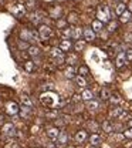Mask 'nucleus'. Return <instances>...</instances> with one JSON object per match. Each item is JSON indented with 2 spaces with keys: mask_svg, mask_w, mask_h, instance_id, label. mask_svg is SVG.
I'll list each match as a JSON object with an SVG mask.
<instances>
[{
  "mask_svg": "<svg viewBox=\"0 0 132 148\" xmlns=\"http://www.w3.org/2000/svg\"><path fill=\"white\" fill-rule=\"evenodd\" d=\"M40 103L48 110H56V107H58V104H60V95L54 91L41 92L40 94Z\"/></svg>",
  "mask_w": 132,
  "mask_h": 148,
  "instance_id": "nucleus-1",
  "label": "nucleus"
},
{
  "mask_svg": "<svg viewBox=\"0 0 132 148\" xmlns=\"http://www.w3.org/2000/svg\"><path fill=\"white\" fill-rule=\"evenodd\" d=\"M97 18H98L99 21H102L104 24H105V23L108 24V23L112 20V14H111V12H110V7L105 6V4L99 6L98 10H97Z\"/></svg>",
  "mask_w": 132,
  "mask_h": 148,
  "instance_id": "nucleus-2",
  "label": "nucleus"
},
{
  "mask_svg": "<svg viewBox=\"0 0 132 148\" xmlns=\"http://www.w3.org/2000/svg\"><path fill=\"white\" fill-rule=\"evenodd\" d=\"M37 36H38V33H34L33 30H30L27 27H23L20 30V40H24V41H27L30 44H33V43L37 41Z\"/></svg>",
  "mask_w": 132,
  "mask_h": 148,
  "instance_id": "nucleus-3",
  "label": "nucleus"
},
{
  "mask_svg": "<svg viewBox=\"0 0 132 148\" xmlns=\"http://www.w3.org/2000/svg\"><path fill=\"white\" fill-rule=\"evenodd\" d=\"M37 33H38V37L43 38V40H48V38H51V37L54 36V30H53L50 26L44 24V23L38 26Z\"/></svg>",
  "mask_w": 132,
  "mask_h": 148,
  "instance_id": "nucleus-4",
  "label": "nucleus"
},
{
  "mask_svg": "<svg viewBox=\"0 0 132 148\" xmlns=\"http://www.w3.org/2000/svg\"><path fill=\"white\" fill-rule=\"evenodd\" d=\"M4 111H6L7 115H12L13 117V115H17L20 112V107L16 101H7L6 106H4Z\"/></svg>",
  "mask_w": 132,
  "mask_h": 148,
  "instance_id": "nucleus-5",
  "label": "nucleus"
},
{
  "mask_svg": "<svg viewBox=\"0 0 132 148\" xmlns=\"http://www.w3.org/2000/svg\"><path fill=\"white\" fill-rule=\"evenodd\" d=\"M26 10H27V7H26L24 1H17V3L13 6L12 13H13L16 17H21V16H24V14H26Z\"/></svg>",
  "mask_w": 132,
  "mask_h": 148,
  "instance_id": "nucleus-6",
  "label": "nucleus"
},
{
  "mask_svg": "<svg viewBox=\"0 0 132 148\" xmlns=\"http://www.w3.org/2000/svg\"><path fill=\"white\" fill-rule=\"evenodd\" d=\"M1 134L6 135V137H13L16 134V128H14V124L13 123H4L1 125Z\"/></svg>",
  "mask_w": 132,
  "mask_h": 148,
  "instance_id": "nucleus-7",
  "label": "nucleus"
},
{
  "mask_svg": "<svg viewBox=\"0 0 132 148\" xmlns=\"http://www.w3.org/2000/svg\"><path fill=\"white\" fill-rule=\"evenodd\" d=\"M127 63H128V58H127L125 51H121V53L116 54V58H115V67L116 69H122Z\"/></svg>",
  "mask_w": 132,
  "mask_h": 148,
  "instance_id": "nucleus-8",
  "label": "nucleus"
},
{
  "mask_svg": "<svg viewBox=\"0 0 132 148\" xmlns=\"http://www.w3.org/2000/svg\"><path fill=\"white\" fill-rule=\"evenodd\" d=\"M67 144H68V134L65 131H61L60 135H58V138L56 140V145L58 148H63V147H65Z\"/></svg>",
  "mask_w": 132,
  "mask_h": 148,
  "instance_id": "nucleus-9",
  "label": "nucleus"
},
{
  "mask_svg": "<svg viewBox=\"0 0 132 148\" xmlns=\"http://www.w3.org/2000/svg\"><path fill=\"white\" fill-rule=\"evenodd\" d=\"M87 140H88V134H87L85 130H78L76 132V135H74V141H76L77 144H82Z\"/></svg>",
  "mask_w": 132,
  "mask_h": 148,
  "instance_id": "nucleus-10",
  "label": "nucleus"
},
{
  "mask_svg": "<svg viewBox=\"0 0 132 148\" xmlns=\"http://www.w3.org/2000/svg\"><path fill=\"white\" fill-rule=\"evenodd\" d=\"M95 38H97V33L91 27H84V40L87 43H93Z\"/></svg>",
  "mask_w": 132,
  "mask_h": 148,
  "instance_id": "nucleus-11",
  "label": "nucleus"
},
{
  "mask_svg": "<svg viewBox=\"0 0 132 148\" xmlns=\"http://www.w3.org/2000/svg\"><path fill=\"white\" fill-rule=\"evenodd\" d=\"M78 69H76L74 66H68L65 70H64V77L68 78V80H74L77 75H78Z\"/></svg>",
  "mask_w": 132,
  "mask_h": 148,
  "instance_id": "nucleus-12",
  "label": "nucleus"
},
{
  "mask_svg": "<svg viewBox=\"0 0 132 148\" xmlns=\"http://www.w3.org/2000/svg\"><path fill=\"white\" fill-rule=\"evenodd\" d=\"M58 47L63 50V51H70L71 49H74V44L71 41V38H63L58 44Z\"/></svg>",
  "mask_w": 132,
  "mask_h": 148,
  "instance_id": "nucleus-13",
  "label": "nucleus"
},
{
  "mask_svg": "<svg viewBox=\"0 0 132 148\" xmlns=\"http://www.w3.org/2000/svg\"><path fill=\"white\" fill-rule=\"evenodd\" d=\"M88 141H90L91 147H98V145H101V143H102V137H101L98 132H93V134L88 137Z\"/></svg>",
  "mask_w": 132,
  "mask_h": 148,
  "instance_id": "nucleus-14",
  "label": "nucleus"
},
{
  "mask_svg": "<svg viewBox=\"0 0 132 148\" xmlns=\"http://www.w3.org/2000/svg\"><path fill=\"white\" fill-rule=\"evenodd\" d=\"M47 137L51 140V141H56L57 138H58V135H60V128L58 127H50V128H47Z\"/></svg>",
  "mask_w": 132,
  "mask_h": 148,
  "instance_id": "nucleus-15",
  "label": "nucleus"
},
{
  "mask_svg": "<svg viewBox=\"0 0 132 148\" xmlns=\"http://www.w3.org/2000/svg\"><path fill=\"white\" fill-rule=\"evenodd\" d=\"M27 53L30 57H33V58H37L41 56V50H40V47L36 46V44H31L30 47H29V50H27Z\"/></svg>",
  "mask_w": 132,
  "mask_h": 148,
  "instance_id": "nucleus-16",
  "label": "nucleus"
},
{
  "mask_svg": "<svg viewBox=\"0 0 132 148\" xmlns=\"http://www.w3.org/2000/svg\"><path fill=\"white\" fill-rule=\"evenodd\" d=\"M23 69H24L26 73H34L36 71V64H34L33 60H26L23 63Z\"/></svg>",
  "mask_w": 132,
  "mask_h": 148,
  "instance_id": "nucleus-17",
  "label": "nucleus"
},
{
  "mask_svg": "<svg viewBox=\"0 0 132 148\" xmlns=\"http://www.w3.org/2000/svg\"><path fill=\"white\" fill-rule=\"evenodd\" d=\"M41 16H44V13H41V12H34L33 14H31V17H30V20H31V23H34V24H37V26H40V24H43V18Z\"/></svg>",
  "mask_w": 132,
  "mask_h": 148,
  "instance_id": "nucleus-18",
  "label": "nucleus"
},
{
  "mask_svg": "<svg viewBox=\"0 0 132 148\" xmlns=\"http://www.w3.org/2000/svg\"><path fill=\"white\" fill-rule=\"evenodd\" d=\"M20 101H21V106H24V107H30V108L33 107V101H31L30 95L26 94V92H23L20 95Z\"/></svg>",
  "mask_w": 132,
  "mask_h": 148,
  "instance_id": "nucleus-19",
  "label": "nucleus"
},
{
  "mask_svg": "<svg viewBox=\"0 0 132 148\" xmlns=\"http://www.w3.org/2000/svg\"><path fill=\"white\" fill-rule=\"evenodd\" d=\"M65 18H67L68 24H73V26H76L77 23L80 21V17H78V13H77V12H70Z\"/></svg>",
  "mask_w": 132,
  "mask_h": 148,
  "instance_id": "nucleus-20",
  "label": "nucleus"
},
{
  "mask_svg": "<svg viewBox=\"0 0 132 148\" xmlns=\"http://www.w3.org/2000/svg\"><path fill=\"white\" fill-rule=\"evenodd\" d=\"M91 29L94 30L95 33H101L104 30V23L99 21L98 18H95V20H93V23H91Z\"/></svg>",
  "mask_w": 132,
  "mask_h": 148,
  "instance_id": "nucleus-21",
  "label": "nucleus"
},
{
  "mask_svg": "<svg viewBox=\"0 0 132 148\" xmlns=\"http://www.w3.org/2000/svg\"><path fill=\"white\" fill-rule=\"evenodd\" d=\"M101 128H102V131H104L105 134H111L114 131V124L110 120H105V121L101 124Z\"/></svg>",
  "mask_w": 132,
  "mask_h": 148,
  "instance_id": "nucleus-22",
  "label": "nucleus"
},
{
  "mask_svg": "<svg viewBox=\"0 0 132 148\" xmlns=\"http://www.w3.org/2000/svg\"><path fill=\"white\" fill-rule=\"evenodd\" d=\"M81 100L82 101H91V100H94V92L91 91V90L84 88L82 92H81Z\"/></svg>",
  "mask_w": 132,
  "mask_h": 148,
  "instance_id": "nucleus-23",
  "label": "nucleus"
},
{
  "mask_svg": "<svg viewBox=\"0 0 132 148\" xmlns=\"http://www.w3.org/2000/svg\"><path fill=\"white\" fill-rule=\"evenodd\" d=\"M81 37H84V29L73 27V38L77 41V40H81Z\"/></svg>",
  "mask_w": 132,
  "mask_h": 148,
  "instance_id": "nucleus-24",
  "label": "nucleus"
},
{
  "mask_svg": "<svg viewBox=\"0 0 132 148\" xmlns=\"http://www.w3.org/2000/svg\"><path fill=\"white\" fill-rule=\"evenodd\" d=\"M131 20H132V13L129 10H125V12L119 16V21L124 23V24H125V23H129Z\"/></svg>",
  "mask_w": 132,
  "mask_h": 148,
  "instance_id": "nucleus-25",
  "label": "nucleus"
},
{
  "mask_svg": "<svg viewBox=\"0 0 132 148\" xmlns=\"http://www.w3.org/2000/svg\"><path fill=\"white\" fill-rule=\"evenodd\" d=\"M74 81H76V86L80 87V88H85L87 87V80L82 75H77L76 78H74Z\"/></svg>",
  "mask_w": 132,
  "mask_h": 148,
  "instance_id": "nucleus-26",
  "label": "nucleus"
},
{
  "mask_svg": "<svg viewBox=\"0 0 132 148\" xmlns=\"http://www.w3.org/2000/svg\"><path fill=\"white\" fill-rule=\"evenodd\" d=\"M99 95H101V100H104V101H110V98H111V91L107 88V87H102L101 88V91H99Z\"/></svg>",
  "mask_w": 132,
  "mask_h": 148,
  "instance_id": "nucleus-27",
  "label": "nucleus"
},
{
  "mask_svg": "<svg viewBox=\"0 0 132 148\" xmlns=\"http://www.w3.org/2000/svg\"><path fill=\"white\" fill-rule=\"evenodd\" d=\"M125 10H128V9H127V4L122 3V1H118V4L115 6V14H116V16H121Z\"/></svg>",
  "mask_w": 132,
  "mask_h": 148,
  "instance_id": "nucleus-28",
  "label": "nucleus"
},
{
  "mask_svg": "<svg viewBox=\"0 0 132 148\" xmlns=\"http://www.w3.org/2000/svg\"><path fill=\"white\" fill-rule=\"evenodd\" d=\"M85 44H87L85 40H77L76 43H74V51H76V53L82 51V50L85 49Z\"/></svg>",
  "mask_w": 132,
  "mask_h": 148,
  "instance_id": "nucleus-29",
  "label": "nucleus"
},
{
  "mask_svg": "<svg viewBox=\"0 0 132 148\" xmlns=\"http://www.w3.org/2000/svg\"><path fill=\"white\" fill-rule=\"evenodd\" d=\"M48 13H50V17L58 20V18H61L60 17V16H61V7H51Z\"/></svg>",
  "mask_w": 132,
  "mask_h": 148,
  "instance_id": "nucleus-30",
  "label": "nucleus"
},
{
  "mask_svg": "<svg viewBox=\"0 0 132 148\" xmlns=\"http://www.w3.org/2000/svg\"><path fill=\"white\" fill-rule=\"evenodd\" d=\"M122 111H124V110H122L121 107L115 106L114 108H111V110H110V117H111V118H118V117L122 114Z\"/></svg>",
  "mask_w": 132,
  "mask_h": 148,
  "instance_id": "nucleus-31",
  "label": "nucleus"
},
{
  "mask_svg": "<svg viewBox=\"0 0 132 148\" xmlns=\"http://www.w3.org/2000/svg\"><path fill=\"white\" fill-rule=\"evenodd\" d=\"M50 56H51V58L61 57V56H64V51H63L60 47H53V49H51V51H50Z\"/></svg>",
  "mask_w": 132,
  "mask_h": 148,
  "instance_id": "nucleus-32",
  "label": "nucleus"
},
{
  "mask_svg": "<svg viewBox=\"0 0 132 148\" xmlns=\"http://www.w3.org/2000/svg\"><path fill=\"white\" fill-rule=\"evenodd\" d=\"M20 115H21V118H29L30 117V114H31V108L30 107H21L20 108V112H19Z\"/></svg>",
  "mask_w": 132,
  "mask_h": 148,
  "instance_id": "nucleus-33",
  "label": "nucleus"
},
{
  "mask_svg": "<svg viewBox=\"0 0 132 148\" xmlns=\"http://www.w3.org/2000/svg\"><path fill=\"white\" fill-rule=\"evenodd\" d=\"M87 108L91 111H95L99 108V103L95 101V100H91V101H87Z\"/></svg>",
  "mask_w": 132,
  "mask_h": 148,
  "instance_id": "nucleus-34",
  "label": "nucleus"
},
{
  "mask_svg": "<svg viewBox=\"0 0 132 148\" xmlns=\"http://www.w3.org/2000/svg\"><path fill=\"white\" fill-rule=\"evenodd\" d=\"M88 74H90V69H88L85 64H82V66H80V67H78V75L87 77Z\"/></svg>",
  "mask_w": 132,
  "mask_h": 148,
  "instance_id": "nucleus-35",
  "label": "nucleus"
},
{
  "mask_svg": "<svg viewBox=\"0 0 132 148\" xmlns=\"http://www.w3.org/2000/svg\"><path fill=\"white\" fill-rule=\"evenodd\" d=\"M107 30L110 32V33H114V32H116L118 30V23L115 21V20H111L108 24H107Z\"/></svg>",
  "mask_w": 132,
  "mask_h": 148,
  "instance_id": "nucleus-36",
  "label": "nucleus"
},
{
  "mask_svg": "<svg viewBox=\"0 0 132 148\" xmlns=\"http://www.w3.org/2000/svg\"><path fill=\"white\" fill-rule=\"evenodd\" d=\"M24 4L27 10H34L37 7V0H24Z\"/></svg>",
  "mask_w": 132,
  "mask_h": 148,
  "instance_id": "nucleus-37",
  "label": "nucleus"
},
{
  "mask_svg": "<svg viewBox=\"0 0 132 148\" xmlns=\"http://www.w3.org/2000/svg\"><path fill=\"white\" fill-rule=\"evenodd\" d=\"M65 61H67L70 66H74L76 63H78V57H77V54H68L65 57Z\"/></svg>",
  "mask_w": 132,
  "mask_h": 148,
  "instance_id": "nucleus-38",
  "label": "nucleus"
},
{
  "mask_svg": "<svg viewBox=\"0 0 132 148\" xmlns=\"http://www.w3.org/2000/svg\"><path fill=\"white\" fill-rule=\"evenodd\" d=\"M56 23H57V27H58V29H65V27H67V24H68L67 18H58Z\"/></svg>",
  "mask_w": 132,
  "mask_h": 148,
  "instance_id": "nucleus-39",
  "label": "nucleus"
},
{
  "mask_svg": "<svg viewBox=\"0 0 132 148\" xmlns=\"http://www.w3.org/2000/svg\"><path fill=\"white\" fill-rule=\"evenodd\" d=\"M131 118H132L131 114H129V112H127V111H122V114L118 117V120H119V121H129Z\"/></svg>",
  "mask_w": 132,
  "mask_h": 148,
  "instance_id": "nucleus-40",
  "label": "nucleus"
},
{
  "mask_svg": "<svg viewBox=\"0 0 132 148\" xmlns=\"http://www.w3.org/2000/svg\"><path fill=\"white\" fill-rule=\"evenodd\" d=\"M63 36L64 38H73V29H70V27L63 29Z\"/></svg>",
  "mask_w": 132,
  "mask_h": 148,
  "instance_id": "nucleus-41",
  "label": "nucleus"
},
{
  "mask_svg": "<svg viewBox=\"0 0 132 148\" xmlns=\"http://www.w3.org/2000/svg\"><path fill=\"white\" fill-rule=\"evenodd\" d=\"M17 46H19L20 50H23V49L29 50V47H30L31 44H29V43H27V41H24V40H19V41H17Z\"/></svg>",
  "mask_w": 132,
  "mask_h": 148,
  "instance_id": "nucleus-42",
  "label": "nucleus"
},
{
  "mask_svg": "<svg viewBox=\"0 0 132 148\" xmlns=\"http://www.w3.org/2000/svg\"><path fill=\"white\" fill-rule=\"evenodd\" d=\"M88 128L91 130L93 132H97V131L99 130V125H98L95 121H90V123H88Z\"/></svg>",
  "mask_w": 132,
  "mask_h": 148,
  "instance_id": "nucleus-43",
  "label": "nucleus"
},
{
  "mask_svg": "<svg viewBox=\"0 0 132 148\" xmlns=\"http://www.w3.org/2000/svg\"><path fill=\"white\" fill-rule=\"evenodd\" d=\"M110 103L111 104H119L121 103V98H119V95H116V94H114V95H111V98H110Z\"/></svg>",
  "mask_w": 132,
  "mask_h": 148,
  "instance_id": "nucleus-44",
  "label": "nucleus"
},
{
  "mask_svg": "<svg viewBox=\"0 0 132 148\" xmlns=\"http://www.w3.org/2000/svg\"><path fill=\"white\" fill-rule=\"evenodd\" d=\"M46 118H54V120H57V118H58V112H57L56 110L50 111V112L46 114Z\"/></svg>",
  "mask_w": 132,
  "mask_h": 148,
  "instance_id": "nucleus-45",
  "label": "nucleus"
},
{
  "mask_svg": "<svg viewBox=\"0 0 132 148\" xmlns=\"http://www.w3.org/2000/svg\"><path fill=\"white\" fill-rule=\"evenodd\" d=\"M53 61H54V64L60 66V64H63V63L65 61V56H61V57H56V58H53Z\"/></svg>",
  "mask_w": 132,
  "mask_h": 148,
  "instance_id": "nucleus-46",
  "label": "nucleus"
},
{
  "mask_svg": "<svg viewBox=\"0 0 132 148\" xmlns=\"http://www.w3.org/2000/svg\"><path fill=\"white\" fill-rule=\"evenodd\" d=\"M124 137L128 138V140H132V128L128 127L127 130H124Z\"/></svg>",
  "mask_w": 132,
  "mask_h": 148,
  "instance_id": "nucleus-47",
  "label": "nucleus"
},
{
  "mask_svg": "<svg viewBox=\"0 0 132 148\" xmlns=\"http://www.w3.org/2000/svg\"><path fill=\"white\" fill-rule=\"evenodd\" d=\"M124 40H125V43L132 44V33H127V34L124 36Z\"/></svg>",
  "mask_w": 132,
  "mask_h": 148,
  "instance_id": "nucleus-48",
  "label": "nucleus"
},
{
  "mask_svg": "<svg viewBox=\"0 0 132 148\" xmlns=\"http://www.w3.org/2000/svg\"><path fill=\"white\" fill-rule=\"evenodd\" d=\"M125 54H127V58H128V61H132V49H128V50L125 51Z\"/></svg>",
  "mask_w": 132,
  "mask_h": 148,
  "instance_id": "nucleus-49",
  "label": "nucleus"
},
{
  "mask_svg": "<svg viewBox=\"0 0 132 148\" xmlns=\"http://www.w3.org/2000/svg\"><path fill=\"white\" fill-rule=\"evenodd\" d=\"M3 124H4V115L0 114V125H3Z\"/></svg>",
  "mask_w": 132,
  "mask_h": 148,
  "instance_id": "nucleus-50",
  "label": "nucleus"
},
{
  "mask_svg": "<svg viewBox=\"0 0 132 148\" xmlns=\"http://www.w3.org/2000/svg\"><path fill=\"white\" fill-rule=\"evenodd\" d=\"M128 10H129V12L132 13V0L129 1V3H128Z\"/></svg>",
  "mask_w": 132,
  "mask_h": 148,
  "instance_id": "nucleus-51",
  "label": "nucleus"
},
{
  "mask_svg": "<svg viewBox=\"0 0 132 148\" xmlns=\"http://www.w3.org/2000/svg\"><path fill=\"white\" fill-rule=\"evenodd\" d=\"M128 127H131V128H132V118L128 121Z\"/></svg>",
  "mask_w": 132,
  "mask_h": 148,
  "instance_id": "nucleus-52",
  "label": "nucleus"
},
{
  "mask_svg": "<svg viewBox=\"0 0 132 148\" xmlns=\"http://www.w3.org/2000/svg\"><path fill=\"white\" fill-rule=\"evenodd\" d=\"M115 1H122V0H115Z\"/></svg>",
  "mask_w": 132,
  "mask_h": 148,
  "instance_id": "nucleus-53",
  "label": "nucleus"
}]
</instances>
